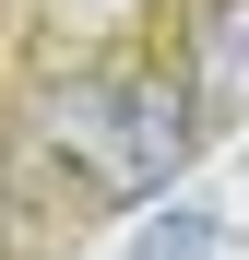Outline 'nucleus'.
Wrapping results in <instances>:
<instances>
[{"label": "nucleus", "mask_w": 249, "mask_h": 260, "mask_svg": "<svg viewBox=\"0 0 249 260\" xmlns=\"http://www.w3.org/2000/svg\"><path fill=\"white\" fill-rule=\"evenodd\" d=\"M131 260H214V213L202 201H166V225H143Z\"/></svg>", "instance_id": "obj_3"}, {"label": "nucleus", "mask_w": 249, "mask_h": 260, "mask_svg": "<svg viewBox=\"0 0 249 260\" xmlns=\"http://www.w3.org/2000/svg\"><path fill=\"white\" fill-rule=\"evenodd\" d=\"M48 142L83 154L107 189H166V178H178V154L202 142V118H190V83L95 71V83H71V95H48Z\"/></svg>", "instance_id": "obj_1"}, {"label": "nucleus", "mask_w": 249, "mask_h": 260, "mask_svg": "<svg viewBox=\"0 0 249 260\" xmlns=\"http://www.w3.org/2000/svg\"><path fill=\"white\" fill-rule=\"evenodd\" d=\"M190 107H202V130L214 118H249V0H214V12L190 24Z\"/></svg>", "instance_id": "obj_2"}]
</instances>
